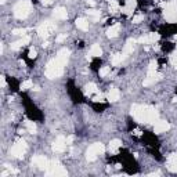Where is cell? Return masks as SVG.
Wrapping results in <instances>:
<instances>
[{"mask_svg":"<svg viewBox=\"0 0 177 177\" xmlns=\"http://www.w3.org/2000/svg\"><path fill=\"white\" fill-rule=\"evenodd\" d=\"M132 115L137 122H154L158 119V111L151 107H144V105H133Z\"/></svg>","mask_w":177,"mask_h":177,"instance_id":"6da1fadb","label":"cell"},{"mask_svg":"<svg viewBox=\"0 0 177 177\" xmlns=\"http://www.w3.org/2000/svg\"><path fill=\"white\" fill-rule=\"evenodd\" d=\"M64 66H65V65L61 64L57 58L51 60L50 62L47 64V66H46V76H47L48 79L60 78V76L62 75V72H64Z\"/></svg>","mask_w":177,"mask_h":177,"instance_id":"7a4b0ae2","label":"cell"},{"mask_svg":"<svg viewBox=\"0 0 177 177\" xmlns=\"http://www.w3.org/2000/svg\"><path fill=\"white\" fill-rule=\"evenodd\" d=\"M30 7H32V4H30L29 0H19L18 3L14 6V15L19 19L25 18L29 14Z\"/></svg>","mask_w":177,"mask_h":177,"instance_id":"3957f363","label":"cell"},{"mask_svg":"<svg viewBox=\"0 0 177 177\" xmlns=\"http://www.w3.org/2000/svg\"><path fill=\"white\" fill-rule=\"evenodd\" d=\"M104 152H105L104 144H101V143L91 144L90 147H89V150H87V152H86V159L89 161V162H93V161H96V159L98 158V155H102Z\"/></svg>","mask_w":177,"mask_h":177,"instance_id":"277c9868","label":"cell"},{"mask_svg":"<svg viewBox=\"0 0 177 177\" xmlns=\"http://www.w3.org/2000/svg\"><path fill=\"white\" fill-rule=\"evenodd\" d=\"M25 151H27V144H25L24 140H19L11 147V151H10V152H11V155L15 156V158H21V156H24Z\"/></svg>","mask_w":177,"mask_h":177,"instance_id":"5b68a950","label":"cell"},{"mask_svg":"<svg viewBox=\"0 0 177 177\" xmlns=\"http://www.w3.org/2000/svg\"><path fill=\"white\" fill-rule=\"evenodd\" d=\"M54 29H55V25L53 24V22L47 21L37 28V35H39L40 37H43V39H46V37H48V35H50Z\"/></svg>","mask_w":177,"mask_h":177,"instance_id":"8992f818","label":"cell"},{"mask_svg":"<svg viewBox=\"0 0 177 177\" xmlns=\"http://www.w3.org/2000/svg\"><path fill=\"white\" fill-rule=\"evenodd\" d=\"M46 173L48 176H64V174H66V170L58 162H51L48 165V169Z\"/></svg>","mask_w":177,"mask_h":177,"instance_id":"52a82bcc","label":"cell"},{"mask_svg":"<svg viewBox=\"0 0 177 177\" xmlns=\"http://www.w3.org/2000/svg\"><path fill=\"white\" fill-rule=\"evenodd\" d=\"M159 40V33H155V32H151V33H147L144 36H141L140 39L137 40L138 43H143V44H151V43H155Z\"/></svg>","mask_w":177,"mask_h":177,"instance_id":"ba28073f","label":"cell"},{"mask_svg":"<svg viewBox=\"0 0 177 177\" xmlns=\"http://www.w3.org/2000/svg\"><path fill=\"white\" fill-rule=\"evenodd\" d=\"M32 162L35 163V165H36L37 168L46 169V170L48 169V165H50V162L47 161V158H46V156H43V155H36V156H33Z\"/></svg>","mask_w":177,"mask_h":177,"instance_id":"9c48e42d","label":"cell"},{"mask_svg":"<svg viewBox=\"0 0 177 177\" xmlns=\"http://www.w3.org/2000/svg\"><path fill=\"white\" fill-rule=\"evenodd\" d=\"M65 147H66V138L62 137V136H60L53 143V151H55V152H62L65 150Z\"/></svg>","mask_w":177,"mask_h":177,"instance_id":"30bf717a","label":"cell"},{"mask_svg":"<svg viewBox=\"0 0 177 177\" xmlns=\"http://www.w3.org/2000/svg\"><path fill=\"white\" fill-rule=\"evenodd\" d=\"M170 129V125H169L166 120H158V122L155 123V126H154V132L155 133H165L168 132V130Z\"/></svg>","mask_w":177,"mask_h":177,"instance_id":"8fae6325","label":"cell"},{"mask_svg":"<svg viewBox=\"0 0 177 177\" xmlns=\"http://www.w3.org/2000/svg\"><path fill=\"white\" fill-rule=\"evenodd\" d=\"M119 98H120V91L118 90V89H115V87L109 89L108 93H107V100H108L109 102H116Z\"/></svg>","mask_w":177,"mask_h":177,"instance_id":"7c38bea8","label":"cell"},{"mask_svg":"<svg viewBox=\"0 0 177 177\" xmlns=\"http://www.w3.org/2000/svg\"><path fill=\"white\" fill-rule=\"evenodd\" d=\"M29 42H30V37L29 36H22V39L17 40V42H14V43H11V44H10V47H11L12 50H18V48L27 46Z\"/></svg>","mask_w":177,"mask_h":177,"instance_id":"4fadbf2b","label":"cell"},{"mask_svg":"<svg viewBox=\"0 0 177 177\" xmlns=\"http://www.w3.org/2000/svg\"><path fill=\"white\" fill-rule=\"evenodd\" d=\"M168 169L170 172H177V154H172V155H169Z\"/></svg>","mask_w":177,"mask_h":177,"instance_id":"5bb4252c","label":"cell"},{"mask_svg":"<svg viewBox=\"0 0 177 177\" xmlns=\"http://www.w3.org/2000/svg\"><path fill=\"white\" fill-rule=\"evenodd\" d=\"M55 58H57V60L60 61L61 64L66 65V62H68V58H69V50H66V48H62V50H60Z\"/></svg>","mask_w":177,"mask_h":177,"instance_id":"9a60e30c","label":"cell"},{"mask_svg":"<svg viewBox=\"0 0 177 177\" xmlns=\"http://www.w3.org/2000/svg\"><path fill=\"white\" fill-rule=\"evenodd\" d=\"M53 15H54L57 19H66L68 12H66V10L64 9V7H57V9L54 10V12H53Z\"/></svg>","mask_w":177,"mask_h":177,"instance_id":"2e32d148","label":"cell"},{"mask_svg":"<svg viewBox=\"0 0 177 177\" xmlns=\"http://www.w3.org/2000/svg\"><path fill=\"white\" fill-rule=\"evenodd\" d=\"M119 30H120V25L119 24L111 25V27L108 28V30H107V36H108V37H116L118 33H119Z\"/></svg>","mask_w":177,"mask_h":177,"instance_id":"e0dca14e","label":"cell"},{"mask_svg":"<svg viewBox=\"0 0 177 177\" xmlns=\"http://www.w3.org/2000/svg\"><path fill=\"white\" fill-rule=\"evenodd\" d=\"M122 147V141L120 140H112L111 143H109V152L111 154H118V151H119V148Z\"/></svg>","mask_w":177,"mask_h":177,"instance_id":"ac0fdd59","label":"cell"},{"mask_svg":"<svg viewBox=\"0 0 177 177\" xmlns=\"http://www.w3.org/2000/svg\"><path fill=\"white\" fill-rule=\"evenodd\" d=\"M127 55H125L122 53V54H115V55H112V58H111V64L114 66H119L120 64L125 61V58H126Z\"/></svg>","mask_w":177,"mask_h":177,"instance_id":"d6986e66","label":"cell"},{"mask_svg":"<svg viewBox=\"0 0 177 177\" xmlns=\"http://www.w3.org/2000/svg\"><path fill=\"white\" fill-rule=\"evenodd\" d=\"M161 78V75H159V73H154V75H148L147 78L144 79V86H151V84H154L155 83L156 80H158V79Z\"/></svg>","mask_w":177,"mask_h":177,"instance_id":"ffe728a7","label":"cell"},{"mask_svg":"<svg viewBox=\"0 0 177 177\" xmlns=\"http://www.w3.org/2000/svg\"><path fill=\"white\" fill-rule=\"evenodd\" d=\"M134 43H136V40H134V39H130L129 42H127L126 44H125V48H123V54H125V55L132 54L133 50H134V46H133Z\"/></svg>","mask_w":177,"mask_h":177,"instance_id":"44dd1931","label":"cell"},{"mask_svg":"<svg viewBox=\"0 0 177 177\" xmlns=\"http://www.w3.org/2000/svg\"><path fill=\"white\" fill-rule=\"evenodd\" d=\"M76 27L79 28L80 30H89V21L86 18H78L76 19Z\"/></svg>","mask_w":177,"mask_h":177,"instance_id":"7402d4cb","label":"cell"},{"mask_svg":"<svg viewBox=\"0 0 177 177\" xmlns=\"http://www.w3.org/2000/svg\"><path fill=\"white\" fill-rule=\"evenodd\" d=\"M97 86L94 83H89V84H86L84 86V94L86 96H91V94H94V93H97Z\"/></svg>","mask_w":177,"mask_h":177,"instance_id":"603a6c76","label":"cell"},{"mask_svg":"<svg viewBox=\"0 0 177 177\" xmlns=\"http://www.w3.org/2000/svg\"><path fill=\"white\" fill-rule=\"evenodd\" d=\"M101 54H102V50H101V47H100L98 44L91 46V48H90V55H91V57H100Z\"/></svg>","mask_w":177,"mask_h":177,"instance_id":"cb8c5ba5","label":"cell"},{"mask_svg":"<svg viewBox=\"0 0 177 177\" xmlns=\"http://www.w3.org/2000/svg\"><path fill=\"white\" fill-rule=\"evenodd\" d=\"M98 73H100V78H107V76L111 73V66H108V65L101 66L100 71H98Z\"/></svg>","mask_w":177,"mask_h":177,"instance_id":"d4e9b609","label":"cell"},{"mask_svg":"<svg viewBox=\"0 0 177 177\" xmlns=\"http://www.w3.org/2000/svg\"><path fill=\"white\" fill-rule=\"evenodd\" d=\"M19 87H21V90L27 91V90H29V89H32V87H33V82L30 80V79H27V80L22 82Z\"/></svg>","mask_w":177,"mask_h":177,"instance_id":"484cf974","label":"cell"},{"mask_svg":"<svg viewBox=\"0 0 177 177\" xmlns=\"http://www.w3.org/2000/svg\"><path fill=\"white\" fill-rule=\"evenodd\" d=\"M25 127H27V130L29 133H36V125H35V123L32 122V120H27V122H25Z\"/></svg>","mask_w":177,"mask_h":177,"instance_id":"4316f807","label":"cell"},{"mask_svg":"<svg viewBox=\"0 0 177 177\" xmlns=\"http://www.w3.org/2000/svg\"><path fill=\"white\" fill-rule=\"evenodd\" d=\"M156 71H158V62L152 61L148 66V75H154V73H156Z\"/></svg>","mask_w":177,"mask_h":177,"instance_id":"83f0119b","label":"cell"},{"mask_svg":"<svg viewBox=\"0 0 177 177\" xmlns=\"http://www.w3.org/2000/svg\"><path fill=\"white\" fill-rule=\"evenodd\" d=\"M87 14L90 15L94 21H98V19H100V11H97V10H94V9L87 10Z\"/></svg>","mask_w":177,"mask_h":177,"instance_id":"f1b7e54d","label":"cell"},{"mask_svg":"<svg viewBox=\"0 0 177 177\" xmlns=\"http://www.w3.org/2000/svg\"><path fill=\"white\" fill-rule=\"evenodd\" d=\"M109 10H111V12H118L119 3H118L116 0H109Z\"/></svg>","mask_w":177,"mask_h":177,"instance_id":"f546056e","label":"cell"},{"mask_svg":"<svg viewBox=\"0 0 177 177\" xmlns=\"http://www.w3.org/2000/svg\"><path fill=\"white\" fill-rule=\"evenodd\" d=\"M143 19H144V15H143V14H137V15H133L132 22H133V24H138V22H141Z\"/></svg>","mask_w":177,"mask_h":177,"instance_id":"4dcf8cb0","label":"cell"},{"mask_svg":"<svg viewBox=\"0 0 177 177\" xmlns=\"http://www.w3.org/2000/svg\"><path fill=\"white\" fill-rule=\"evenodd\" d=\"M36 55H37L36 48H35V47H30L29 48V53H28V57H29L30 60H33V58H36Z\"/></svg>","mask_w":177,"mask_h":177,"instance_id":"1f68e13d","label":"cell"},{"mask_svg":"<svg viewBox=\"0 0 177 177\" xmlns=\"http://www.w3.org/2000/svg\"><path fill=\"white\" fill-rule=\"evenodd\" d=\"M122 12L125 15H126V17H130V15H133V9H130V7H127V6H125L122 9Z\"/></svg>","mask_w":177,"mask_h":177,"instance_id":"d6a6232c","label":"cell"},{"mask_svg":"<svg viewBox=\"0 0 177 177\" xmlns=\"http://www.w3.org/2000/svg\"><path fill=\"white\" fill-rule=\"evenodd\" d=\"M28 29H14L12 30V35H22V36H27Z\"/></svg>","mask_w":177,"mask_h":177,"instance_id":"836d02e7","label":"cell"},{"mask_svg":"<svg viewBox=\"0 0 177 177\" xmlns=\"http://www.w3.org/2000/svg\"><path fill=\"white\" fill-rule=\"evenodd\" d=\"M93 101L94 102H104L105 100H104V96H102V94H96V96L93 97Z\"/></svg>","mask_w":177,"mask_h":177,"instance_id":"e575fe53","label":"cell"},{"mask_svg":"<svg viewBox=\"0 0 177 177\" xmlns=\"http://www.w3.org/2000/svg\"><path fill=\"white\" fill-rule=\"evenodd\" d=\"M170 62L177 68V53H174V54L170 55Z\"/></svg>","mask_w":177,"mask_h":177,"instance_id":"d590c367","label":"cell"},{"mask_svg":"<svg viewBox=\"0 0 177 177\" xmlns=\"http://www.w3.org/2000/svg\"><path fill=\"white\" fill-rule=\"evenodd\" d=\"M136 4H137V2H136V0H126V6L130 7V9H134Z\"/></svg>","mask_w":177,"mask_h":177,"instance_id":"8d00e7d4","label":"cell"},{"mask_svg":"<svg viewBox=\"0 0 177 177\" xmlns=\"http://www.w3.org/2000/svg\"><path fill=\"white\" fill-rule=\"evenodd\" d=\"M65 37H66V35H58L57 39H55V42L61 43V42H64V40H65Z\"/></svg>","mask_w":177,"mask_h":177,"instance_id":"74e56055","label":"cell"},{"mask_svg":"<svg viewBox=\"0 0 177 177\" xmlns=\"http://www.w3.org/2000/svg\"><path fill=\"white\" fill-rule=\"evenodd\" d=\"M87 4L91 6V7H94V6H96V2H94V0H87Z\"/></svg>","mask_w":177,"mask_h":177,"instance_id":"f35d334b","label":"cell"},{"mask_svg":"<svg viewBox=\"0 0 177 177\" xmlns=\"http://www.w3.org/2000/svg\"><path fill=\"white\" fill-rule=\"evenodd\" d=\"M42 2H43V4H50L53 0H42Z\"/></svg>","mask_w":177,"mask_h":177,"instance_id":"ab89813d","label":"cell"},{"mask_svg":"<svg viewBox=\"0 0 177 177\" xmlns=\"http://www.w3.org/2000/svg\"><path fill=\"white\" fill-rule=\"evenodd\" d=\"M4 2H6V0H2V3H4Z\"/></svg>","mask_w":177,"mask_h":177,"instance_id":"60d3db41","label":"cell"}]
</instances>
